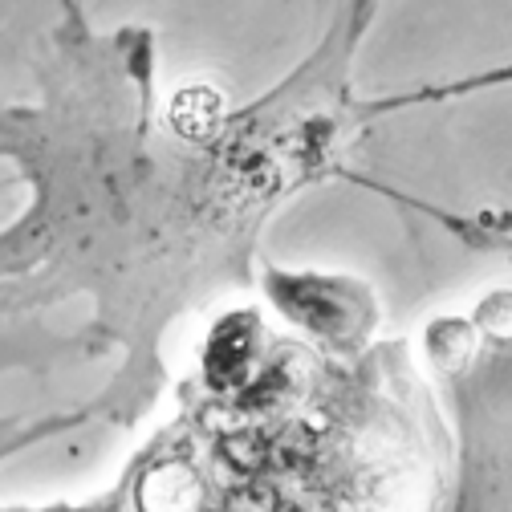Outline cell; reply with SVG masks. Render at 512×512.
<instances>
[{"mask_svg": "<svg viewBox=\"0 0 512 512\" xmlns=\"http://www.w3.org/2000/svg\"><path fill=\"white\" fill-rule=\"evenodd\" d=\"M0 452H5V447H0Z\"/></svg>", "mask_w": 512, "mask_h": 512, "instance_id": "cell-1", "label": "cell"}]
</instances>
